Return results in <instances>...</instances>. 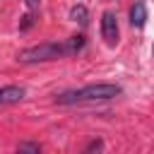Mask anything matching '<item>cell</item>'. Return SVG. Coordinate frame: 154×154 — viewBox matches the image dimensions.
Here are the masks:
<instances>
[{
	"mask_svg": "<svg viewBox=\"0 0 154 154\" xmlns=\"http://www.w3.org/2000/svg\"><path fill=\"white\" fill-rule=\"evenodd\" d=\"M84 46V36H70L60 43H38V46H31V48H24L17 53V60L24 63V65H31V63H46V60H58V58H67V55H75L79 53Z\"/></svg>",
	"mask_w": 154,
	"mask_h": 154,
	"instance_id": "obj_1",
	"label": "cell"
},
{
	"mask_svg": "<svg viewBox=\"0 0 154 154\" xmlns=\"http://www.w3.org/2000/svg\"><path fill=\"white\" fill-rule=\"evenodd\" d=\"M123 89L120 84H108V82H99V84H87L82 89H70V91H60L55 96L58 103H84V101H108L120 96Z\"/></svg>",
	"mask_w": 154,
	"mask_h": 154,
	"instance_id": "obj_2",
	"label": "cell"
},
{
	"mask_svg": "<svg viewBox=\"0 0 154 154\" xmlns=\"http://www.w3.org/2000/svg\"><path fill=\"white\" fill-rule=\"evenodd\" d=\"M101 36H103V41L108 46H116L118 43V19L108 10L101 14Z\"/></svg>",
	"mask_w": 154,
	"mask_h": 154,
	"instance_id": "obj_3",
	"label": "cell"
},
{
	"mask_svg": "<svg viewBox=\"0 0 154 154\" xmlns=\"http://www.w3.org/2000/svg\"><path fill=\"white\" fill-rule=\"evenodd\" d=\"M24 87H17V84H10V87H2L0 89V106H10V103H19L24 99Z\"/></svg>",
	"mask_w": 154,
	"mask_h": 154,
	"instance_id": "obj_4",
	"label": "cell"
},
{
	"mask_svg": "<svg viewBox=\"0 0 154 154\" xmlns=\"http://www.w3.org/2000/svg\"><path fill=\"white\" fill-rule=\"evenodd\" d=\"M130 24L137 26V29H142L147 24V7H144V2H135L130 7Z\"/></svg>",
	"mask_w": 154,
	"mask_h": 154,
	"instance_id": "obj_5",
	"label": "cell"
},
{
	"mask_svg": "<svg viewBox=\"0 0 154 154\" xmlns=\"http://www.w3.org/2000/svg\"><path fill=\"white\" fill-rule=\"evenodd\" d=\"M87 17H89V14H87V7H84V5H75V7L70 10V19H72V22L87 24Z\"/></svg>",
	"mask_w": 154,
	"mask_h": 154,
	"instance_id": "obj_6",
	"label": "cell"
},
{
	"mask_svg": "<svg viewBox=\"0 0 154 154\" xmlns=\"http://www.w3.org/2000/svg\"><path fill=\"white\" fill-rule=\"evenodd\" d=\"M14 154H41V149H38L36 142H22V144L17 147Z\"/></svg>",
	"mask_w": 154,
	"mask_h": 154,
	"instance_id": "obj_7",
	"label": "cell"
},
{
	"mask_svg": "<svg viewBox=\"0 0 154 154\" xmlns=\"http://www.w3.org/2000/svg\"><path fill=\"white\" fill-rule=\"evenodd\" d=\"M99 149H101V140H94V142L84 149V154H94V152H99Z\"/></svg>",
	"mask_w": 154,
	"mask_h": 154,
	"instance_id": "obj_8",
	"label": "cell"
},
{
	"mask_svg": "<svg viewBox=\"0 0 154 154\" xmlns=\"http://www.w3.org/2000/svg\"><path fill=\"white\" fill-rule=\"evenodd\" d=\"M22 19H24V22L19 24V29H26V26H31V22H34V17H31V14H26V17H22Z\"/></svg>",
	"mask_w": 154,
	"mask_h": 154,
	"instance_id": "obj_9",
	"label": "cell"
}]
</instances>
